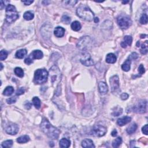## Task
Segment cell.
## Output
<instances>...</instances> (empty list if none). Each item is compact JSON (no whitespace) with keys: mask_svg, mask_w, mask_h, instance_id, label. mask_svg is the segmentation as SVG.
I'll return each mask as SVG.
<instances>
[{"mask_svg":"<svg viewBox=\"0 0 148 148\" xmlns=\"http://www.w3.org/2000/svg\"><path fill=\"white\" fill-rule=\"evenodd\" d=\"M123 112V109H122L121 108H119L117 107V108H116L115 111H113V113H112V115L114 116H118L120 115Z\"/></svg>","mask_w":148,"mask_h":148,"instance_id":"e575fe53","label":"cell"},{"mask_svg":"<svg viewBox=\"0 0 148 148\" xmlns=\"http://www.w3.org/2000/svg\"><path fill=\"white\" fill-rule=\"evenodd\" d=\"M24 93V90L23 87H20L19 89H17V90L16 91V95H20L21 94H23Z\"/></svg>","mask_w":148,"mask_h":148,"instance_id":"ab89813d","label":"cell"},{"mask_svg":"<svg viewBox=\"0 0 148 148\" xmlns=\"http://www.w3.org/2000/svg\"><path fill=\"white\" fill-rule=\"evenodd\" d=\"M110 85H111L112 91L116 90L119 88V79L117 75H115L110 79Z\"/></svg>","mask_w":148,"mask_h":148,"instance_id":"9c48e42d","label":"cell"},{"mask_svg":"<svg viewBox=\"0 0 148 148\" xmlns=\"http://www.w3.org/2000/svg\"><path fill=\"white\" fill-rule=\"evenodd\" d=\"M138 71L140 74H143L145 73V68H144L143 65L142 64H141L139 65V67L138 68Z\"/></svg>","mask_w":148,"mask_h":148,"instance_id":"60d3db41","label":"cell"},{"mask_svg":"<svg viewBox=\"0 0 148 148\" xmlns=\"http://www.w3.org/2000/svg\"><path fill=\"white\" fill-rule=\"evenodd\" d=\"M54 34L56 37L60 38L63 37L65 34V30L61 27H57L55 29Z\"/></svg>","mask_w":148,"mask_h":148,"instance_id":"e0dca14e","label":"cell"},{"mask_svg":"<svg viewBox=\"0 0 148 148\" xmlns=\"http://www.w3.org/2000/svg\"><path fill=\"white\" fill-rule=\"evenodd\" d=\"M13 145V141L12 140H7L3 142L2 143V147H11Z\"/></svg>","mask_w":148,"mask_h":148,"instance_id":"4dcf8cb0","label":"cell"},{"mask_svg":"<svg viewBox=\"0 0 148 148\" xmlns=\"http://www.w3.org/2000/svg\"><path fill=\"white\" fill-rule=\"evenodd\" d=\"M0 65H1V70L3 69V64L1 63V64H0Z\"/></svg>","mask_w":148,"mask_h":148,"instance_id":"681fc988","label":"cell"},{"mask_svg":"<svg viewBox=\"0 0 148 148\" xmlns=\"http://www.w3.org/2000/svg\"><path fill=\"white\" fill-rule=\"evenodd\" d=\"M18 18L19 14L16 8L12 5H8L6 7V21L8 23H12Z\"/></svg>","mask_w":148,"mask_h":148,"instance_id":"3957f363","label":"cell"},{"mask_svg":"<svg viewBox=\"0 0 148 148\" xmlns=\"http://www.w3.org/2000/svg\"><path fill=\"white\" fill-rule=\"evenodd\" d=\"M61 21L63 23L66 24H68L70 23V22H71V18L67 15H64L62 17Z\"/></svg>","mask_w":148,"mask_h":148,"instance_id":"836d02e7","label":"cell"},{"mask_svg":"<svg viewBox=\"0 0 148 148\" xmlns=\"http://www.w3.org/2000/svg\"><path fill=\"white\" fill-rule=\"evenodd\" d=\"M19 127L16 124H11L6 129V131L11 135H16L19 131Z\"/></svg>","mask_w":148,"mask_h":148,"instance_id":"8fae6325","label":"cell"},{"mask_svg":"<svg viewBox=\"0 0 148 148\" xmlns=\"http://www.w3.org/2000/svg\"><path fill=\"white\" fill-rule=\"evenodd\" d=\"M117 131L116 130H113V131L111 133V135L113 136V137H116V136L117 135Z\"/></svg>","mask_w":148,"mask_h":148,"instance_id":"7dc6e473","label":"cell"},{"mask_svg":"<svg viewBox=\"0 0 148 148\" xmlns=\"http://www.w3.org/2000/svg\"><path fill=\"white\" fill-rule=\"evenodd\" d=\"M71 27L72 30L75 31H79L81 29V24L79 21H75L71 23Z\"/></svg>","mask_w":148,"mask_h":148,"instance_id":"603a6c76","label":"cell"},{"mask_svg":"<svg viewBox=\"0 0 148 148\" xmlns=\"http://www.w3.org/2000/svg\"><path fill=\"white\" fill-rule=\"evenodd\" d=\"M14 72H15L16 75H17V77L20 78H22L24 77V71L21 68L16 67L15 69V70H14Z\"/></svg>","mask_w":148,"mask_h":148,"instance_id":"83f0119b","label":"cell"},{"mask_svg":"<svg viewBox=\"0 0 148 148\" xmlns=\"http://www.w3.org/2000/svg\"><path fill=\"white\" fill-rule=\"evenodd\" d=\"M117 22L119 26L123 30L127 29L132 24L130 18L125 16H119L117 19Z\"/></svg>","mask_w":148,"mask_h":148,"instance_id":"8992f818","label":"cell"},{"mask_svg":"<svg viewBox=\"0 0 148 148\" xmlns=\"http://www.w3.org/2000/svg\"><path fill=\"white\" fill-rule=\"evenodd\" d=\"M77 1H63V3L64 4V5L69 6V7H72V6L75 5L77 3Z\"/></svg>","mask_w":148,"mask_h":148,"instance_id":"d590c367","label":"cell"},{"mask_svg":"<svg viewBox=\"0 0 148 148\" xmlns=\"http://www.w3.org/2000/svg\"><path fill=\"white\" fill-rule=\"evenodd\" d=\"M29 57L33 61L34 59H41L43 57V53L39 50H36L30 54Z\"/></svg>","mask_w":148,"mask_h":148,"instance_id":"7c38bea8","label":"cell"},{"mask_svg":"<svg viewBox=\"0 0 148 148\" xmlns=\"http://www.w3.org/2000/svg\"><path fill=\"white\" fill-rule=\"evenodd\" d=\"M33 101V103L34 105L35 106V107L37 109H39L41 107V100L39 98L37 97H34L32 100Z\"/></svg>","mask_w":148,"mask_h":148,"instance_id":"4316f807","label":"cell"},{"mask_svg":"<svg viewBox=\"0 0 148 148\" xmlns=\"http://www.w3.org/2000/svg\"><path fill=\"white\" fill-rule=\"evenodd\" d=\"M24 107L27 109H30L31 108V104L30 103H29V101H28V102L27 101V103H25Z\"/></svg>","mask_w":148,"mask_h":148,"instance_id":"ee69618b","label":"cell"},{"mask_svg":"<svg viewBox=\"0 0 148 148\" xmlns=\"http://www.w3.org/2000/svg\"><path fill=\"white\" fill-rule=\"evenodd\" d=\"M41 129L48 137L52 139H57L59 137L60 131L57 128L54 127L47 119H44L42 121Z\"/></svg>","mask_w":148,"mask_h":148,"instance_id":"6da1fadb","label":"cell"},{"mask_svg":"<svg viewBox=\"0 0 148 148\" xmlns=\"http://www.w3.org/2000/svg\"><path fill=\"white\" fill-rule=\"evenodd\" d=\"M131 120V118L129 116H125L120 118L117 120V123L120 126H123L126 124L130 123Z\"/></svg>","mask_w":148,"mask_h":148,"instance_id":"9a60e30c","label":"cell"},{"mask_svg":"<svg viewBox=\"0 0 148 148\" xmlns=\"http://www.w3.org/2000/svg\"><path fill=\"white\" fill-rule=\"evenodd\" d=\"M49 73L45 69H38L35 72L34 81L37 84H43L47 81Z\"/></svg>","mask_w":148,"mask_h":148,"instance_id":"277c9868","label":"cell"},{"mask_svg":"<svg viewBox=\"0 0 148 148\" xmlns=\"http://www.w3.org/2000/svg\"><path fill=\"white\" fill-rule=\"evenodd\" d=\"M0 3H1V5H0V6H1V9H3V8H4L5 7V3H7V1H0Z\"/></svg>","mask_w":148,"mask_h":148,"instance_id":"f6af8a7d","label":"cell"},{"mask_svg":"<svg viewBox=\"0 0 148 148\" xmlns=\"http://www.w3.org/2000/svg\"><path fill=\"white\" fill-rule=\"evenodd\" d=\"M98 89L99 91L101 94L104 95L106 94L108 91V88L105 83L103 82H100L98 84Z\"/></svg>","mask_w":148,"mask_h":148,"instance_id":"5bb4252c","label":"cell"},{"mask_svg":"<svg viewBox=\"0 0 148 148\" xmlns=\"http://www.w3.org/2000/svg\"><path fill=\"white\" fill-rule=\"evenodd\" d=\"M132 41H133V38L131 36L126 35L124 37L123 41L121 42V46L122 47L126 48L127 46H131L132 43Z\"/></svg>","mask_w":148,"mask_h":148,"instance_id":"4fadbf2b","label":"cell"},{"mask_svg":"<svg viewBox=\"0 0 148 148\" xmlns=\"http://www.w3.org/2000/svg\"><path fill=\"white\" fill-rule=\"evenodd\" d=\"M138 55L137 53L133 52L130 56V57L129 58L130 60L133 59V60H135L138 59Z\"/></svg>","mask_w":148,"mask_h":148,"instance_id":"74e56055","label":"cell"},{"mask_svg":"<svg viewBox=\"0 0 148 148\" xmlns=\"http://www.w3.org/2000/svg\"><path fill=\"white\" fill-rule=\"evenodd\" d=\"M147 101L146 100H141L133 108V111L138 113H143L146 112Z\"/></svg>","mask_w":148,"mask_h":148,"instance_id":"52a82bcc","label":"cell"},{"mask_svg":"<svg viewBox=\"0 0 148 148\" xmlns=\"http://www.w3.org/2000/svg\"><path fill=\"white\" fill-rule=\"evenodd\" d=\"M142 133L145 135H147L148 134V125H145L142 127Z\"/></svg>","mask_w":148,"mask_h":148,"instance_id":"f35d334b","label":"cell"},{"mask_svg":"<svg viewBox=\"0 0 148 148\" xmlns=\"http://www.w3.org/2000/svg\"><path fill=\"white\" fill-rule=\"evenodd\" d=\"M30 141V137L28 135L21 136L17 139V142L19 143H26Z\"/></svg>","mask_w":148,"mask_h":148,"instance_id":"cb8c5ba5","label":"cell"},{"mask_svg":"<svg viewBox=\"0 0 148 148\" xmlns=\"http://www.w3.org/2000/svg\"><path fill=\"white\" fill-rule=\"evenodd\" d=\"M59 143L60 146L61 147L67 148L69 147L70 145H71V142H70V141L68 139L66 138H63L60 141Z\"/></svg>","mask_w":148,"mask_h":148,"instance_id":"d6986e66","label":"cell"},{"mask_svg":"<svg viewBox=\"0 0 148 148\" xmlns=\"http://www.w3.org/2000/svg\"><path fill=\"white\" fill-rule=\"evenodd\" d=\"M16 101V98L14 97L9 98L7 99V103L9 104H11L15 103Z\"/></svg>","mask_w":148,"mask_h":148,"instance_id":"8d00e7d4","label":"cell"},{"mask_svg":"<svg viewBox=\"0 0 148 148\" xmlns=\"http://www.w3.org/2000/svg\"><path fill=\"white\" fill-rule=\"evenodd\" d=\"M147 52V41H145V43H143L142 45L141 49V53L142 55H145Z\"/></svg>","mask_w":148,"mask_h":148,"instance_id":"f546056e","label":"cell"},{"mask_svg":"<svg viewBox=\"0 0 148 148\" xmlns=\"http://www.w3.org/2000/svg\"><path fill=\"white\" fill-rule=\"evenodd\" d=\"M127 3H129V1H123L122 2V3L123 4H126Z\"/></svg>","mask_w":148,"mask_h":148,"instance_id":"f907efd6","label":"cell"},{"mask_svg":"<svg viewBox=\"0 0 148 148\" xmlns=\"http://www.w3.org/2000/svg\"><path fill=\"white\" fill-rule=\"evenodd\" d=\"M94 19L95 23H97V22L99 21V19H98V17H95V19Z\"/></svg>","mask_w":148,"mask_h":148,"instance_id":"c3c4849f","label":"cell"},{"mask_svg":"<svg viewBox=\"0 0 148 148\" xmlns=\"http://www.w3.org/2000/svg\"><path fill=\"white\" fill-rule=\"evenodd\" d=\"M137 125L135 123L131 124L130 126L127 128V133L129 134H132L134 133L137 129Z\"/></svg>","mask_w":148,"mask_h":148,"instance_id":"7402d4cb","label":"cell"},{"mask_svg":"<svg viewBox=\"0 0 148 148\" xmlns=\"http://www.w3.org/2000/svg\"><path fill=\"white\" fill-rule=\"evenodd\" d=\"M107 129L106 127L101 125H96L94 126L91 131L92 135L95 137H101L107 133Z\"/></svg>","mask_w":148,"mask_h":148,"instance_id":"ba28073f","label":"cell"},{"mask_svg":"<svg viewBox=\"0 0 148 148\" xmlns=\"http://www.w3.org/2000/svg\"><path fill=\"white\" fill-rule=\"evenodd\" d=\"M82 147L85 148H93L95 147L93 142L92 140L90 139H85L82 142Z\"/></svg>","mask_w":148,"mask_h":148,"instance_id":"2e32d148","label":"cell"},{"mask_svg":"<svg viewBox=\"0 0 148 148\" xmlns=\"http://www.w3.org/2000/svg\"><path fill=\"white\" fill-rule=\"evenodd\" d=\"M77 14L82 19L86 21H90L94 19V13L89 7L86 5H81L78 8Z\"/></svg>","mask_w":148,"mask_h":148,"instance_id":"7a4b0ae2","label":"cell"},{"mask_svg":"<svg viewBox=\"0 0 148 148\" xmlns=\"http://www.w3.org/2000/svg\"><path fill=\"white\" fill-rule=\"evenodd\" d=\"M14 92V89L12 86H8L5 88V89L4 91L3 94L6 96H9L12 95Z\"/></svg>","mask_w":148,"mask_h":148,"instance_id":"d4e9b609","label":"cell"},{"mask_svg":"<svg viewBox=\"0 0 148 148\" xmlns=\"http://www.w3.org/2000/svg\"><path fill=\"white\" fill-rule=\"evenodd\" d=\"M120 97L121 100H127L128 98H129V94H127V93H123L121 94V95H120Z\"/></svg>","mask_w":148,"mask_h":148,"instance_id":"b9f144b4","label":"cell"},{"mask_svg":"<svg viewBox=\"0 0 148 148\" xmlns=\"http://www.w3.org/2000/svg\"><path fill=\"white\" fill-rule=\"evenodd\" d=\"M140 23L142 24H146L147 23V16L146 14L143 13L140 18Z\"/></svg>","mask_w":148,"mask_h":148,"instance_id":"1f68e13d","label":"cell"},{"mask_svg":"<svg viewBox=\"0 0 148 148\" xmlns=\"http://www.w3.org/2000/svg\"><path fill=\"white\" fill-rule=\"evenodd\" d=\"M27 52L26 50L22 49L17 51V52L15 54V56H16V57L17 58V59H23V58L27 55Z\"/></svg>","mask_w":148,"mask_h":148,"instance_id":"44dd1931","label":"cell"},{"mask_svg":"<svg viewBox=\"0 0 148 148\" xmlns=\"http://www.w3.org/2000/svg\"><path fill=\"white\" fill-rule=\"evenodd\" d=\"M122 143V139L121 137H117L116 139L114 140L112 142V146L113 147H118Z\"/></svg>","mask_w":148,"mask_h":148,"instance_id":"f1b7e54d","label":"cell"},{"mask_svg":"<svg viewBox=\"0 0 148 148\" xmlns=\"http://www.w3.org/2000/svg\"><path fill=\"white\" fill-rule=\"evenodd\" d=\"M92 46H93V39L87 36L81 38L77 43V47L83 51L91 49Z\"/></svg>","mask_w":148,"mask_h":148,"instance_id":"5b68a950","label":"cell"},{"mask_svg":"<svg viewBox=\"0 0 148 148\" xmlns=\"http://www.w3.org/2000/svg\"><path fill=\"white\" fill-rule=\"evenodd\" d=\"M81 62L84 65L88 66V67L93 65L94 64L93 60L91 59L89 54L88 53H85V55H83V58H82L81 59Z\"/></svg>","mask_w":148,"mask_h":148,"instance_id":"30bf717a","label":"cell"},{"mask_svg":"<svg viewBox=\"0 0 148 148\" xmlns=\"http://www.w3.org/2000/svg\"><path fill=\"white\" fill-rule=\"evenodd\" d=\"M24 62H25L26 64H28V65H30V64H31V63H33V61L31 60L30 59L29 57H28L25 59Z\"/></svg>","mask_w":148,"mask_h":148,"instance_id":"7bdbcfd3","label":"cell"},{"mask_svg":"<svg viewBox=\"0 0 148 148\" xmlns=\"http://www.w3.org/2000/svg\"><path fill=\"white\" fill-rule=\"evenodd\" d=\"M21 2L23 3L24 4L26 5H29L31 4L32 3H33L34 1H22Z\"/></svg>","mask_w":148,"mask_h":148,"instance_id":"bcb514c9","label":"cell"},{"mask_svg":"<svg viewBox=\"0 0 148 148\" xmlns=\"http://www.w3.org/2000/svg\"><path fill=\"white\" fill-rule=\"evenodd\" d=\"M130 65H131V60L128 59L126 60L125 63H124L121 65V69L126 72L129 71L130 69Z\"/></svg>","mask_w":148,"mask_h":148,"instance_id":"ffe728a7","label":"cell"},{"mask_svg":"<svg viewBox=\"0 0 148 148\" xmlns=\"http://www.w3.org/2000/svg\"><path fill=\"white\" fill-rule=\"evenodd\" d=\"M34 17V15L33 12H31V11H27L26 12H25L23 15L24 19L26 20H31Z\"/></svg>","mask_w":148,"mask_h":148,"instance_id":"484cf974","label":"cell"},{"mask_svg":"<svg viewBox=\"0 0 148 148\" xmlns=\"http://www.w3.org/2000/svg\"><path fill=\"white\" fill-rule=\"evenodd\" d=\"M8 56V53L7 51H4V50H2L0 52V60L1 61L4 60L5 59H7Z\"/></svg>","mask_w":148,"mask_h":148,"instance_id":"d6a6232c","label":"cell"},{"mask_svg":"<svg viewBox=\"0 0 148 148\" xmlns=\"http://www.w3.org/2000/svg\"><path fill=\"white\" fill-rule=\"evenodd\" d=\"M116 56L113 53H109L106 57V62L109 64H113L116 61Z\"/></svg>","mask_w":148,"mask_h":148,"instance_id":"ac0fdd59","label":"cell"}]
</instances>
